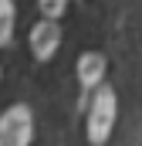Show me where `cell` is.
<instances>
[{
	"mask_svg": "<svg viewBox=\"0 0 142 146\" xmlns=\"http://www.w3.org/2000/svg\"><path fill=\"white\" fill-rule=\"evenodd\" d=\"M37 7H41L44 21H58V17L68 10V0H37Z\"/></svg>",
	"mask_w": 142,
	"mask_h": 146,
	"instance_id": "8992f818",
	"label": "cell"
},
{
	"mask_svg": "<svg viewBox=\"0 0 142 146\" xmlns=\"http://www.w3.org/2000/svg\"><path fill=\"white\" fill-rule=\"evenodd\" d=\"M14 21H17L14 0H0V48L10 44V37H14Z\"/></svg>",
	"mask_w": 142,
	"mask_h": 146,
	"instance_id": "5b68a950",
	"label": "cell"
},
{
	"mask_svg": "<svg viewBox=\"0 0 142 146\" xmlns=\"http://www.w3.org/2000/svg\"><path fill=\"white\" fill-rule=\"evenodd\" d=\"M102 78H105V58H102L98 51H85V54L78 58V82H81L85 88H98Z\"/></svg>",
	"mask_w": 142,
	"mask_h": 146,
	"instance_id": "277c9868",
	"label": "cell"
},
{
	"mask_svg": "<svg viewBox=\"0 0 142 146\" xmlns=\"http://www.w3.org/2000/svg\"><path fill=\"white\" fill-rule=\"evenodd\" d=\"M58 44H61V27H58V21H37L34 27H31V51H34L37 61H51L54 58V51H58Z\"/></svg>",
	"mask_w": 142,
	"mask_h": 146,
	"instance_id": "3957f363",
	"label": "cell"
},
{
	"mask_svg": "<svg viewBox=\"0 0 142 146\" xmlns=\"http://www.w3.org/2000/svg\"><path fill=\"white\" fill-rule=\"evenodd\" d=\"M34 136V115L24 102L0 112V146H31Z\"/></svg>",
	"mask_w": 142,
	"mask_h": 146,
	"instance_id": "7a4b0ae2",
	"label": "cell"
},
{
	"mask_svg": "<svg viewBox=\"0 0 142 146\" xmlns=\"http://www.w3.org/2000/svg\"><path fill=\"white\" fill-rule=\"evenodd\" d=\"M112 126H115V88L98 85L91 95V109H88V143L102 146L112 136Z\"/></svg>",
	"mask_w": 142,
	"mask_h": 146,
	"instance_id": "6da1fadb",
	"label": "cell"
}]
</instances>
